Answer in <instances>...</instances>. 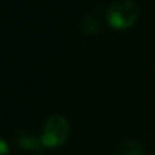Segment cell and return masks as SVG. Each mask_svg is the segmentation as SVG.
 I'll return each mask as SVG.
<instances>
[{
	"instance_id": "cell-1",
	"label": "cell",
	"mask_w": 155,
	"mask_h": 155,
	"mask_svg": "<svg viewBox=\"0 0 155 155\" xmlns=\"http://www.w3.org/2000/svg\"><path fill=\"white\" fill-rule=\"evenodd\" d=\"M139 5L134 0H116L107 7L106 21L116 30H127L136 23Z\"/></svg>"
},
{
	"instance_id": "cell-2",
	"label": "cell",
	"mask_w": 155,
	"mask_h": 155,
	"mask_svg": "<svg viewBox=\"0 0 155 155\" xmlns=\"http://www.w3.org/2000/svg\"><path fill=\"white\" fill-rule=\"evenodd\" d=\"M71 125L63 114H53L44 123L41 129V140L45 148H57L70 137Z\"/></svg>"
},
{
	"instance_id": "cell-3",
	"label": "cell",
	"mask_w": 155,
	"mask_h": 155,
	"mask_svg": "<svg viewBox=\"0 0 155 155\" xmlns=\"http://www.w3.org/2000/svg\"><path fill=\"white\" fill-rule=\"evenodd\" d=\"M16 147L22 148L23 151H33V153H41L45 150L42 144V140L40 136H35L31 132L27 131H18L14 136Z\"/></svg>"
},
{
	"instance_id": "cell-4",
	"label": "cell",
	"mask_w": 155,
	"mask_h": 155,
	"mask_svg": "<svg viewBox=\"0 0 155 155\" xmlns=\"http://www.w3.org/2000/svg\"><path fill=\"white\" fill-rule=\"evenodd\" d=\"M80 29H82V31L87 35L97 34V33L101 30V22L98 21L97 16L88 15V16H86V18L82 19V22H80Z\"/></svg>"
},
{
	"instance_id": "cell-5",
	"label": "cell",
	"mask_w": 155,
	"mask_h": 155,
	"mask_svg": "<svg viewBox=\"0 0 155 155\" xmlns=\"http://www.w3.org/2000/svg\"><path fill=\"white\" fill-rule=\"evenodd\" d=\"M118 155H144V150L135 140H127L118 148Z\"/></svg>"
},
{
	"instance_id": "cell-6",
	"label": "cell",
	"mask_w": 155,
	"mask_h": 155,
	"mask_svg": "<svg viewBox=\"0 0 155 155\" xmlns=\"http://www.w3.org/2000/svg\"><path fill=\"white\" fill-rule=\"evenodd\" d=\"M0 155H10V147L8 143L0 136Z\"/></svg>"
}]
</instances>
